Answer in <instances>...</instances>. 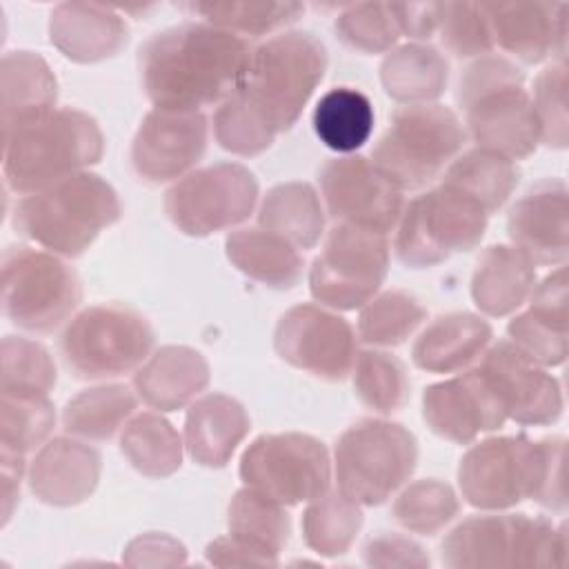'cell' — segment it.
<instances>
[{
    "label": "cell",
    "instance_id": "9c48e42d",
    "mask_svg": "<svg viewBox=\"0 0 569 569\" xmlns=\"http://www.w3.org/2000/svg\"><path fill=\"white\" fill-rule=\"evenodd\" d=\"M416 462V436L382 418L353 422L333 447L338 491L365 507L387 502L409 480Z\"/></svg>",
    "mask_w": 569,
    "mask_h": 569
},
{
    "label": "cell",
    "instance_id": "d590c367",
    "mask_svg": "<svg viewBox=\"0 0 569 569\" xmlns=\"http://www.w3.org/2000/svg\"><path fill=\"white\" fill-rule=\"evenodd\" d=\"M182 440L173 425L160 413L133 416L120 436V451L127 462L147 478H167L180 469Z\"/></svg>",
    "mask_w": 569,
    "mask_h": 569
},
{
    "label": "cell",
    "instance_id": "f6af8a7d",
    "mask_svg": "<svg viewBox=\"0 0 569 569\" xmlns=\"http://www.w3.org/2000/svg\"><path fill=\"white\" fill-rule=\"evenodd\" d=\"M338 38L360 53H385L400 38L389 2H356L340 11L333 24Z\"/></svg>",
    "mask_w": 569,
    "mask_h": 569
},
{
    "label": "cell",
    "instance_id": "60d3db41",
    "mask_svg": "<svg viewBox=\"0 0 569 569\" xmlns=\"http://www.w3.org/2000/svg\"><path fill=\"white\" fill-rule=\"evenodd\" d=\"M427 320V309L402 289L373 296L358 318V338L373 347L402 345Z\"/></svg>",
    "mask_w": 569,
    "mask_h": 569
},
{
    "label": "cell",
    "instance_id": "4fadbf2b",
    "mask_svg": "<svg viewBox=\"0 0 569 569\" xmlns=\"http://www.w3.org/2000/svg\"><path fill=\"white\" fill-rule=\"evenodd\" d=\"M387 271L389 240L385 233L336 222L311 262L309 291L327 309H362L378 293Z\"/></svg>",
    "mask_w": 569,
    "mask_h": 569
},
{
    "label": "cell",
    "instance_id": "603a6c76",
    "mask_svg": "<svg viewBox=\"0 0 569 569\" xmlns=\"http://www.w3.org/2000/svg\"><path fill=\"white\" fill-rule=\"evenodd\" d=\"M102 458L98 449L80 438L47 440L27 471L31 493L51 507L84 502L98 487Z\"/></svg>",
    "mask_w": 569,
    "mask_h": 569
},
{
    "label": "cell",
    "instance_id": "8d00e7d4",
    "mask_svg": "<svg viewBox=\"0 0 569 569\" xmlns=\"http://www.w3.org/2000/svg\"><path fill=\"white\" fill-rule=\"evenodd\" d=\"M227 529L229 536L278 558L289 542L291 518L284 505L251 487H242L229 502Z\"/></svg>",
    "mask_w": 569,
    "mask_h": 569
},
{
    "label": "cell",
    "instance_id": "7402d4cb",
    "mask_svg": "<svg viewBox=\"0 0 569 569\" xmlns=\"http://www.w3.org/2000/svg\"><path fill=\"white\" fill-rule=\"evenodd\" d=\"M493 47L536 64L549 53L565 60L567 4L556 2H482Z\"/></svg>",
    "mask_w": 569,
    "mask_h": 569
},
{
    "label": "cell",
    "instance_id": "8992f818",
    "mask_svg": "<svg viewBox=\"0 0 569 569\" xmlns=\"http://www.w3.org/2000/svg\"><path fill=\"white\" fill-rule=\"evenodd\" d=\"M327 71V49L309 31H284L251 47L236 93L276 131H289Z\"/></svg>",
    "mask_w": 569,
    "mask_h": 569
},
{
    "label": "cell",
    "instance_id": "277c9868",
    "mask_svg": "<svg viewBox=\"0 0 569 569\" xmlns=\"http://www.w3.org/2000/svg\"><path fill=\"white\" fill-rule=\"evenodd\" d=\"M456 100L476 147L520 160L540 144V124L525 89V73L513 62L496 56L478 58L460 76Z\"/></svg>",
    "mask_w": 569,
    "mask_h": 569
},
{
    "label": "cell",
    "instance_id": "484cf974",
    "mask_svg": "<svg viewBox=\"0 0 569 569\" xmlns=\"http://www.w3.org/2000/svg\"><path fill=\"white\" fill-rule=\"evenodd\" d=\"M491 325L469 311H453L431 320L411 347V360L429 373H460L491 345Z\"/></svg>",
    "mask_w": 569,
    "mask_h": 569
},
{
    "label": "cell",
    "instance_id": "ab89813d",
    "mask_svg": "<svg viewBox=\"0 0 569 569\" xmlns=\"http://www.w3.org/2000/svg\"><path fill=\"white\" fill-rule=\"evenodd\" d=\"M180 9L240 38L273 33L305 13L302 2H184Z\"/></svg>",
    "mask_w": 569,
    "mask_h": 569
},
{
    "label": "cell",
    "instance_id": "ac0fdd59",
    "mask_svg": "<svg viewBox=\"0 0 569 569\" xmlns=\"http://www.w3.org/2000/svg\"><path fill=\"white\" fill-rule=\"evenodd\" d=\"M478 369L498 396L507 420L551 425L560 418L565 400L558 378L522 353L511 340L489 345L478 360Z\"/></svg>",
    "mask_w": 569,
    "mask_h": 569
},
{
    "label": "cell",
    "instance_id": "bcb514c9",
    "mask_svg": "<svg viewBox=\"0 0 569 569\" xmlns=\"http://www.w3.org/2000/svg\"><path fill=\"white\" fill-rule=\"evenodd\" d=\"M213 136L222 149L236 156H258L271 147L278 133L233 91L213 113Z\"/></svg>",
    "mask_w": 569,
    "mask_h": 569
},
{
    "label": "cell",
    "instance_id": "9f6ffc18",
    "mask_svg": "<svg viewBox=\"0 0 569 569\" xmlns=\"http://www.w3.org/2000/svg\"><path fill=\"white\" fill-rule=\"evenodd\" d=\"M27 471L24 453L2 449L0 447V505H2V525L9 522L18 500H20V482Z\"/></svg>",
    "mask_w": 569,
    "mask_h": 569
},
{
    "label": "cell",
    "instance_id": "f35d334b",
    "mask_svg": "<svg viewBox=\"0 0 569 569\" xmlns=\"http://www.w3.org/2000/svg\"><path fill=\"white\" fill-rule=\"evenodd\" d=\"M351 373L358 400L378 413H393L411 398V378L407 365L389 351H358Z\"/></svg>",
    "mask_w": 569,
    "mask_h": 569
},
{
    "label": "cell",
    "instance_id": "5b68a950",
    "mask_svg": "<svg viewBox=\"0 0 569 569\" xmlns=\"http://www.w3.org/2000/svg\"><path fill=\"white\" fill-rule=\"evenodd\" d=\"M120 213L116 189L98 173L80 171L24 196L13 209V229L44 251L78 258Z\"/></svg>",
    "mask_w": 569,
    "mask_h": 569
},
{
    "label": "cell",
    "instance_id": "e0dca14e",
    "mask_svg": "<svg viewBox=\"0 0 569 569\" xmlns=\"http://www.w3.org/2000/svg\"><path fill=\"white\" fill-rule=\"evenodd\" d=\"M320 191L336 222L378 233L396 229L402 209V191L385 178L365 156H338L320 169Z\"/></svg>",
    "mask_w": 569,
    "mask_h": 569
},
{
    "label": "cell",
    "instance_id": "f1b7e54d",
    "mask_svg": "<svg viewBox=\"0 0 569 569\" xmlns=\"http://www.w3.org/2000/svg\"><path fill=\"white\" fill-rule=\"evenodd\" d=\"M2 133L56 107L58 82L47 60L33 51H9L0 64Z\"/></svg>",
    "mask_w": 569,
    "mask_h": 569
},
{
    "label": "cell",
    "instance_id": "d6986e66",
    "mask_svg": "<svg viewBox=\"0 0 569 569\" xmlns=\"http://www.w3.org/2000/svg\"><path fill=\"white\" fill-rule=\"evenodd\" d=\"M209 122L200 111L151 109L131 142L136 173L153 184L180 180L202 160Z\"/></svg>",
    "mask_w": 569,
    "mask_h": 569
},
{
    "label": "cell",
    "instance_id": "681fc988",
    "mask_svg": "<svg viewBox=\"0 0 569 569\" xmlns=\"http://www.w3.org/2000/svg\"><path fill=\"white\" fill-rule=\"evenodd\" d=\"M509 340L542 367H558L567 358V329H560L529 309L507 325Z\"/></svg>",
    "mask_w": 569,
    "mask_h": 569
},
{
    "label": "cell",
    "instance_id": "ba28073f",
    "mask_svg": "<svg viewBox=\"0 0 569 569\" xmlns=\"http://www.w3.org/2000/svg\"><path fill=\"white\" fill-rule=\"evenodd\" d=\"M467 140L460 118L442 104H405L393 111L378 138L371 162L400 191L433 182L460 153Z\"/></svg>",
    "mask_w": 569,
    "mask_h": 569
},
{
    "label": "cell",
    "instance_id": "11a10c76",
    "mask_svg": "<svg viewBox=\"0 0 569 569\" xmlns=\"http://www.w3.org/2000/svg\"><path fill=\"white\" fill-rule=\"evenodd\" d=\"M204 556L216 567H244V565H278V558L233 538V536H220L211 540L204 549Z\"/></svg>",
    "mask_w": 569,
    "mask_h": 569
},
{
    "label": "cell",
    "instance_id": "7dc6e473",
    "mask_svg": "<svg viewBox=\"0 0 569 569\" xmlns=\"http://www.w3.org/2000/svg\"><path fill=\"white\" fill-rule=\"evenodd\" d=\"M436 33L456 58H482L493 49L482 2H440Z\"/></svg>",
    "mask_w": 569,
    "mask_h": 569
},
{
    "label": "cell",
    "instance_id": "4dcf8cb0",
    "mask_svg": "<svg viewBox=\"0 0 569 569\" xmlns=\"http://www.w3.org/2000/svg\"><path fill=\"white\" fill-rule=\"evenodd\" d=\"M258 224L260 229L280 236L298 251L311 249L322 238L325 209L311 184L280 182L262 198Z\"/></svg>",
    "mask_w": 569,
    "mask_h": 569
},
{
    "label": "cell",
    "instance_id": "db71d44e",
    "mask_svg": "<svg viewBox=\"0 0 569 569\" xmlns=\"http://www.w3.org/2000/svg\"><path fill=\"white\" fill-rule=\"evenodd\" d=\"M400 33L413 40H429L438 31L440 2H389Z\"/></svg>",
    "mask_w": 569,
    "mask_h": 569
},
{
    "label": "cell",
    "instance_id": "2e32d148",
    "mask_svg": "<svg viewBox=\"0 0 569 569\" xmlns=\"http://www.w3.org/2000/svg\"><path fill=\"white\" fill-rule=\"evenodd\" d=\"M276 353L291 367L322 380H345L358 356L353 327L322 305L287 309L273 331Z\"/></svg>",
    "mask_w": 569,
    "mask_h": 569
},
{
    "label": "cell",
    "instance_id": "816d5d0a",
    "mask_svg": "<svg viewBox=\"0 0 569 569\" xmlns=\"http://www.w3.org/2000/svg\"><path fill=\"white\" fill-rule=\"evenodd\" d=\"M187 560L182 542L167 533H142L133 538L122 556L124 565L131 567H173Z\"/></svg>",
    "mask_w": 569,
    "mask_h": 569
},
{
    "label": "cell",
    "instance_id": "836d02e7",
    "mask_svg": "<svg viewBox=\"0 0 569 569\" xmlns=\"http://www.w3.org/2000/svg\"><path fill=\"white\" fill-rule=\"evenodd\" d=\"M518 178L520 171L513 160L496 151L473 147L451 160L445 169L442 184L465 193L478 202L487 216H491L509 200Z\"/></svg>",
    "mask_w": 569,
    "mask_h": 569
},
{
    "label": "cell",
    "instance_id": "f546056e",
    "mask_svg": "<svg viewBox=\"0 0 569 569\" xmlns=\"http://www.w3.org/2000/svg\"><path fill=\"white\" fill-rule=\"evenodd\" d=\"M229 262L247 278L269 289H291L300 282L305 260L300 251L276 233L260 227L231 231L224 240Z\"/></svg>",
    "mask_w": 569,
    "mask_h": 569
},
{
    "label": "cell",
    "instance_id": "5bb4252c",
    "mask_svg": "<svg viewBox=\"0 0 569 569\" xmlns=\"http://www.w3.org/2000/svg\"><path fill=\"white\" fill-rule=\"evenodd\" d=\"M238 473L244 487L293 507L329 491L331 460L325 442L309 433H262L244 449Z\"/></svg>",
    "mask_w": 569,
    "mask_h": 569
},
{
    "label": "cell",
    "instance_id": "ffe728a7",
    "mask_svg": "<svg viewBox=\"0 0 569 569\" xmlns=\"http://www.w3.org/2000/svg\"><path fill=\"white\" fill-rule=\"evenodd\" d=\"M422 418L436 436L456 445H469L507 422L498 396L478 367L429 385L422 393Z\"/></svg>",
    "mask_w": 569,
    "mask_h": 569
},
{
    "label": "cell",
    "instance_id": "7c38bea8",
    "mask_svg": "<svg viewBox=\"0 0 569 569\" xmlns=\"http://www.w3.org/2000/svg\"><path fill=\"white\" fill-rule=\"evenodd\" d=\"M78 273L56 253L16 244L2 253V309L20 329L49 333L80 305Z\"/></svg>",
    "mask_w": 569,
    "mask_h": 569
},
{
    "label": "cell",
    "instance_id": "f907efd6",
    "mask_svg": "<svg viewBox=\"0 0 569 569\" xmlns=\"http://www.w3.org/2000/svg\"><path fill=\"white\" fill-rule=\"evenodd\" d=\"M362 560L369 567H429V556L425 549L400 533L371 536L362 547Z\"/></svg>",
    "mask_w": 569,
    "mask_h": 569
},
{
    "label": "cell",
    "instance_id": "74e56055",
    "mask_svg": "<svg viewBox=\"0 0 569 569\" xmlns=\"http://www.w3.org/2000/svg\"><path fill=\"white\" fill-rule=\"evenodd\" d=\"M360 507L342 491H325L313 498L302 513V538L307 547L327 558L349 551L362 527Z\"/></svg>",
    "mask_w": 569,
    "mask_h": 569
},
{
    "label": "cell",
    "instance_id": "6da1fadb",
    "mask_svg": "<svg viewBox=\"0 0 569 569\" xmlns=\"http://www.w3.org/2000/svg\"><path fill=\"white\" fill-rule=\"evenodd\" d=\"M251 47L209 22H184L153 33L138 56L144 96L153 109L200 111L229 98Z\"/></svg>",
    "mask_w": 569,
    "mask_h": 569
},
{
    "label": "cell",
    "instance_id": "1f68e13d",
    "mask_svg": "<svg viewBox=\"0 0 569 569\" xmlns=\"http://www.w3.org/2000/svg\"><path fill=\"white\" fill-rule=\"evenodd\" d=\"M449 80L445 56L431 44L409 42L387 53L380 82L389 98L405 104H427L442 96Z\"/></svg>",
    "mask_w": 569,
    "mask_h": 569
},
{
    "label": "cell",
    "instance_id": "9a60e30c",
    "mask_svg": "<svg viewBox=\"0 0 569 569\" xmlns=\"http://www.w3.org/2000/svg\"><path fill=\"white\" fill-rule=\"evenodd\" d=\"M258 202L256 176L238 162H218L176 180L164 213L184 236L204 238L244 222Z\"/></svg>",
    "mask_w": 569,
    "mask_h": 569
},
{
    "label": "cell",
    "instance_id": "44dd1931",
    "mask_svg": "<svg viewBox=\"0 0 569 569\" xmlns=\"http://www.w3.org/2000/svg\"><path fill=\"white\" fill-rule=\"evenodd\" d=\"M507 233L533 264H565L569 253L567 184L545 178L516 200L507 216Z\"/></svg>",
    "mask_w": 569,
    "mask_h": 569
},
{
    "label": "cell",
    "instance_id": "b9f144b4",
    "mask_svg": "<svg viewBox=\"0 0 569 569\" xmlns=\"http://www.w3.org/2000/svg\"><path fill=\"white\" fill-rule=\"evenodd\" d=\"M458 511L460 500L456 491L438 478H422L407 485L391 507L393 520L402 529L420 536L442 531L458 516Z\"/></svg>",
    "mask_w": 569,
    "mask_h": 569
},
{
    "label": "cell",
    "instance_id": "c3c4849f",
    "mask_svg": "<svg viewBox=\"0 0 569 569\" xmlns=\"http://www.w3.org/2000/svg\"><path fill=\"white\" fill-rule=\"evenodd\" d=\"M533 111L540 124V142L565 149L569 142L567 120V64L565 60L551 62L542 69L533 84Z\"/></svg>",
    "mask_w": 569,
    "mask_h": 569
},
{
    "label": "cell",
    "instance_id": "ee69618b",
    "mask_svg": "<svg viewBox=\"0 0 569 569\" xmlns=\"http://www.w3.org/2000/svg\"><path fill=\"white\" fill-rule=\"evenodd\" d=\"M56 387V365L49 351L29 338L2 340V393L49 396Z\"/></svg>",
    "mask_w": 569,
    "mask_h": 569
},
{
    "label": "cell",
    "instance_id": "8fae6325",
    "mask_svg": "<svg viewBox=\"0 0 569 569\" xmlns=\"http://www.w3.org/2000/svg\"><path fill=\"white\" fill-rule=\"evenodd\" d=\"M487 222L489 216L478 202L440 182L405 204L393 249L398 260L411 269L433 267L451 253L476 249Z\"/></svg>",
    "mask_w": 569,
    "mask_h": 569
},
{
    "label": "cell",
    "instance_id": "e575fe53",
    "mask_svg": "<svg viewBox=\"0 0 569 569\" xmlns=\"http://www.w3.org/2000/svg\"><path fill=\"white\" fill-rule=\"evenodd\" d=\"M311 122L318 140L327 149L349 156L369 140L376 111L360 89L333 87L316 102Z\"/></svg>",
    "mask_w": 569,
    "mask_h": 569
},
{
    "label": "cell",
    "instance_id": "d4e9b609",
    "mask_svg": "<svg viewBox=\"0 0 569 569\" xmlns=\"http://www.w3.org/2000/svg\"><path fill=\"white\" fill-rule=\"evenodd\" d=\"M51 44L73 62H98L127 44L124 20L104 4L62 2L51 11Z\"/></svg>",
    "mask_w": 569,
    "mask_h": 569
},
{
    "label": "cell",
    "instance_id": "52a82bcc",
    "mask_svg": "<svg viewBox=\"0 0 569 569\" xmlns=\"http://www.w3.org/2000/svg\"><path fill=\"white\" fill-rule=\"evenodd\" d=\"M569 540L565 522L542 516L480 513L458 522L440 545V558L451 569L478 567H562Z\"/></svg>",
    "mask_w": 569,
    "mask_h": 569
},
{
    "label": "cell",
    "instance_id": "f5cc1de1",
    "mask_svg": "<svg viewBox=\"0 0 569 569\" xmlns=\"http://www.w3.org/2000/svg\"><path fill=\"white\" fill-rule=\"evenodd\" d=\"M529 311L538 318L567 329V271L560 264L529 296Z\"/></svg>",
    "mask_w": 569,
    "mask_h": 569
},
{
    "label": "cell",
    "instance_id": "3957f363",
    "mask_svg": "<svg viewBox=\"0 0 569 569\" xmlns=\"http://www.w3.org/2000/svg\"><path fill=\"white\" fill-rule=\"evenodd\" d=\"M2 136L4 182L22 196L84 171L104 153V136L98 122L71 107L53 109Z\"/></svg>",
    "mask_w": 569,
    "mask_h": 569
},
{
    "label": "cell",
    "instance_id": "cb8c5ba5",
    "mask_svg": "<svg viewBox=\"0 0 569 569\" xmlns=\"http://www.w3.org/2000/svg\"><path fill=\"white\" fill-rule=\"evenodd\" d=\"M209 385V362L184 345H164L133 373L138 398L156 411H176L196 400Z\"/></svg>",
    "mask_w": 569,
    "mask_h": 569
},
{
    "label": "cell",
    "instance_id": "83f0119b",
    "mask_svg": "<svg viewBox=\"0 0 569 569\" xmlns=\"http://www.w3.org/2000/svg\"><path fill=\"white\" fill-rule=\"evenodd\" d=\"M536 287V264L513 244H491L471 276L473 305L491 318L518 311Z\"/></svg>",
    "mask_w": 569,
    "mask_h": 569
},
{
    "label": "cell",
    "instance_id": "30bf717a",
    "mask_svg": "<svg viewBox=\"0 0 569 569\" xmlns=\"http://www.w3.org/2000/svg\"><path fill=\"white\" fill-rule=\"evenodd\" d=\"M156 333L131 307L107 302L76 313L62 336L64 367L82 380H107L138 371L151 356Z\"/></svg>",
    "mask_w": 569,
    "mask_h": 569
},
{
    "label": "cell",
    "instance_id": "d6a6232c",
    "mask_svg": "<svg viewBox=\"0 0 569 569\" xmlns=\"http://www.w3.org/2000/svg\"><path fill=\"white\" fill-rule=\"evenodd\" d=\"M136 389L127 385H98L73 396L62 411V429L87 442L111 440L138 407Z\"/></svg>",
    "mask_w": 569,
    "mask_h": 569
},
{
    "label": "cell",
    "instance_id": "7bdbcfd3",
    "mask_svg": "<svg viewBox=\"0 0 569 569\" xmlns=\"http://www.w3.org/2000/svg\"><path fill=\"white\" fill-rule=\"evenodd\" d=\"M56 425L49 396L2 393L0 400V447L18 453L40 449Z\"/></svg>",
    "mask_w": 569,
    "mask_h": 569
},
{
    "label": "cell",
    "instance_id": "7a4b0ae2",
    "mask_svg": "<svg viewBox=\"0 0 569 569\" xmlns=\"http://www.w3.org/2000/svg\"><path fill=\"white\" fill-rule=\"evenodd\" d=\"M562 462V436L536 442L525 433L496 436L465 451L458 465V487L462 498L482 511H502L533 500L562 513L567 509Z\"/></svg>",
    "mask_w": 569,
    "mask_h": 569
},
{
    "label": "cell",
    "instance_id": "4316f807",
    "mask_svg": "<svg viewBox=\"0 0 569 569\" xmlns=\"http://www.w3.org/2000/svg\"><path fill=\"white\" fill-rule=\"evenodd\" d=\"M251 429L247 409L227 393H207L191 402L184 418V449L202 467H224Z\"/></svg>",
    "mask_w": 569,
    "mask_h": 569
}]
</instances>
